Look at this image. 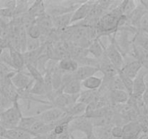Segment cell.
Instances as JSON below:
<instances>
[{"mask_svg": "<svg viewBox=\"0 0 148 139\" xmlns=\"http://www.w3.org/2000/svg\"><path fill=\"white\" fill-rule=\"evenodd\" d=\"M139 139H148V135H144V136H140Z\"/></svg>", "mask_w": 148, "mask_h": 139, "instance_id": "36", "label": "cell"}, {"mask_svg": "<svg viewBox=\"0 0 148 139\" xmlns=\"http://www.w3.org/2000/svg\"><path fill=\"white\" fill-rule=\"evenodd\" d=\"M10 82L18 91H29L34 81L27 72L20 70L17 71L13 74L10 78Z\"/></svg>", "mask_w": 148, "mask_h": 139, "instance_id": "4", "label": "cell"}, {"mask_svg": "<svg viewBox=\"0 0 148 139\" xmlns=\"http://www.w3.org/2000/svg\"><path fill=\"white\" fill-rule=\"evenodd\" d=\"M98 70L99 72H101L103 75V79L114 78L118 75L119 72L116 68L110 62L105 53L101 59H98Z\"/></svg>", "mask_w": 148, "mask_h": 139, "instance_id": "11", "label": "cell"}, {"mask_svg": "<svg viewBox=\"0 0 148 139\" xmlns=\"http://www.w3.org/2000/svg\"><path fill=\"white\" fill-rule=\"evenodd\" d=\"M98 96V91H81L78 97V102L82 103L85 105H88Z\"/></svg>", "mask_w": 148, "mask_h": 139, "instance_id": "24", "label": "cell"}, {"mask_svg": "<svg viewBox=\"0 0 148 139\" xmlns=\"http://www.w3.org/2000/svg\"><path fill=\"white\" fill-rule=\"evenodd\" d=\"M79 66L78 62L70 57L64 58L58 63V67L64 73H72L77 70Z\"/></svg>", "mask_w": 148, "mask_h": 139, "instance_id": "17", "label": "cell"}, {"mask_svg": "<svg viewBox=\"0 0 148 139\" xmlns=\"http://www.w3.org/2000/svg\"><path fill=\"white\" fill-rule=\"evenodd\" d=\"M98 72H99V70L98 67L90 66V65H81V66H79L75 72H72V75H73L74 79L82 82L84 80L95 75Z\"/></svg>", "mask_w": 148, "mask_h": 139, "instance_id": "13", "label": "cell"}, {"mask_svg": "<svg viewBox=\"0 0 148 139\" xmlns=\"http://www.w3.org/2000/svg\"><path fill=\"white\" fill-rule=\"evenodd\" d=\"M143 133V128L138 120L130 121L123 126L121 139H139Z\"/></svg>", "mask_w": 148, "mask_h": 139, "instance_id": "7", "label": "cell"}, {"mask_svg": "<svg viewBox=\"0 0 148 139\" xmlns=\"http://www.w3.org/2000/svg\"><path fill=\"white\" fill-rule=\"evenodd\" d=\"M146 75H147V71L143 67L133 80L132 94L131 96L134 98H142V96L144 94L147 85L145 79Z\"/></svg>", "mask_w": 148, "mask_h": 139, "instance_id": "10", "label": "cell"}, {"mask_svg": "<svg viewBox=\"0 0 148 139\" xmlns=\"http://www.w3.org/2000/svg\"><path fill=\"white\" fill-rule=\"evenodd\" d=\"M26 33H27V36L31 39H40L41 37V31L36 23L26 29Z\"/></svg>", "mask_w": 148, "mask_h": 139, "instance_id": "31", "label": "cell"}, {"mask_svg": "<svg viewBox=\"0 0 148 139\" xmlns=\"http://www.w3.org/2000/svg\"><path fill=\"white\" fill-rule=\"evenodd\" d=\"M143 67V63L137 60V59H134L127 61V62H125L124 60V66L119 71H121V72H123L124 75H126L131 79L134 80V78L137 76V74L140 72Z\"/></svg>", "mask_w": 148, "mask_h": 139, "instance_id": "12", "label": "cell"}, {"mask_svg": "<svg viewBox=\"0 0 148 139\" xmlns=\"http://www.w3.org/2000/svg\"><path fill=\"white\" fill-rule=\"evenodd\" d=\"M37 120L38 118L36 116H23L17 127L30 132V128L37 121Z\"/></svg>", "mask_w": 148, "mask_h": 139, "instance_id": "26", "label": "cell"}, {"mask_svg": "<svg viewBox=\"0 0 148 139\" xmlns=\"http://www.w3.org/2000/svg\"><path fill=\"white\" fill-rule=\"evenodd\" d=\"M86 107L87 105L77 101L64 111L68 116L72 117V118H75V117L85 115V111H86Z\"/></svg>", "mask_w": 148, "mask_h": 139, "instance_id": "22", "label": "cell"}, {"mask_svg": "<svg viewBox=\"0 0 148 139\" xmlns=\"http://www.w3.org/2000/svg\"><path fill=\"white\" fill-rule=\"evenodd\" d=\"M40 39H34L28 37L27 36V41H26V52H33V51L38 50L40 48Z\"/></svg>", "mask_w": 148, "mask_h": 139, "instance_id": "30", "label": "cell"}, {"mask_svg": "<svg viewBox=\"0 0 148 139\" xmlns=\"http://www.w3.org/2000/svg\"><path fill=\"white\" fill-rule=\"evenodd\" d=\"M130 96L125 91H108V98L109 103L113 105H122L129 101Z\"/></svg>", "mask_w": 148, "mask_h": 139, "instance_id": "14", "label": "cell"}, {"mask_svg": "<svg viewBox=\"0 0 148 139\" xmlns=\"http://www.w3.org/2000/svg\"><path fill=\"white\" fill-rule=\"evenodd\" d=\"M25 67L27 68V73L30 75L33 81L37 82H43L44 75L36 68V67L32 65H25Z\"/></svg>", "mask_w": 148, "mask_h": 139, "instance_id": "28", "label": "cell"}, {"mask_svg": "<svg viewBox=\"0 0 148 139\" xmlns=\"http://www.w3.org/2000/svg\"><path fill=\"white\" fill-rule=\"evenodd\" d=\"M134 45L143 48L148 52V35L138 31L134 38Z\"/></svg>", "mask_w": 148, "mask_h": 139, "instance_id": "25", "label": "cell"}, {"mask_svg": "<svg viewBox=\"0 0 148 139\" xmlns=\"http://www.w3.org/2000/svg\"><path fill=\"white\" fill-rule=\"evenodd\" d=\"M71 139H86V138H85V137H83V138H76V137H74L73 136H72V137H71Z\"/></svg>", "mask_w": 148, "mask_h": 139, "instance_id": "37", "label": "cell"}, {"mask_svg": "<svg viewBox=\"0 0 148 139\" xmlns=\"http://www.w3.org/2000/svg\"><path fill=\"white\" fill-rule=\"evenodd\" d=\"M27 13L33 16L36 20L38 17L46 14V1H33Z\"/></svg>", "mask_w": 148, "mask_h": 139, "instance_id": "23", "label": "cell"}, {"mask_svg": "<svg viewBox=\"0 0 148 139\" xmlns=\"http://www.w3.org/2000/svg\"><path fill=\"white\" fill-rule=\"evenodd\" d=\"M72 134L69 131V129L67 130H66L65 132H64L62 134L59 135V136H56V139H71Z\"/></svg>", "mask_w": 148, "mask_h": 139, "instance_id": "33", "label": "cell"}, {"mask_svg": "<svg viewBox=\"0 0 148 139\" xmlns=\"http://www.w3.org/2000/svg\"><path fill=\"white\" fill-rule=\"evenodd\" d=\"M65 115V111L56 107H50L37 115V118L47 124L54 125Z\"/></svg>", "mask_w": 148, "mask_h": 139, "instance_id": "6", "label": "cell"}, {"mask_svg": "<svg viewBox=\"0 0 148 139\" xmlns=\"http://www.w3.org/2000/svg\"><path fill=\"white\" fill-rule=\"evenodd\" d=\"M23 116V112L17 100L13 102L12 105L4 110L0 115V123L6 130L15 128L18 126Z\"/></svg>", "mask_w": 148, "mask_h": 139, "instance_id": "2", "label": "cell"}, {"mask_svg": "<svg viewBox=\"0 0 148 139\" xmlns=\"http://www.w3.org/2000/svg\"><path fill=\"white\" fill-rule=\"evenodd\" d=\"M95 2V1H84L82 4H80L79 7H78L72 13L71 25L77 24L78 23L83 21L88 16Z\"/></svg>", "mask_w": 148, "mask_h": 139, "instance_id": "9", "label": "cell"}, {"mask_svg": "<svg viewBox=\"0 0 148 139\" xmlns=\"http://www.w3.org/2000/svg\"><path fill=\"white\" fill-rule=\"evenodd\" d=\"M2 136H5V137L7 136V130L0 123V137H2Z\"/></svg>", "mask_w": 148, "mask_h": 139, "instance_id": "35", "label": "cell"}, {"mask_svg": "<svg viewBox=\"0 0 148 139\" xmlns=\"http://www.w3.org/2000/svg\"><path fill=\"white\" fill-rule=\"evenodd\" d=\"M103 78L95 76H91L87 79L84 80L81 82L82 88H85V90L88 91H98L102 86L103 84Z\"/></svg>", "mask_w": 148, "mask_h": 139, "instance_id": "18", "label": "cell"}, {"mask_svg": "<svg viewBox=\"0 0 148 139\" xmlns=\"http://www.w3.org/2000/svg\"><path fill=\"white\" fill-rule=\"evenodd\" d=\"M105 54L110 62L117 69L121 70L124 65V58L117 46L116 45L114 39H111V42L108 46L106 47Z\"/></svg>", "mask_w": 148, "mask_h": 139, "instance_id": "5", "label": "cell"}, {"mask_svg": "<svg viewBox=\"0 0 148 139\" xmlns=\"http://www.w3.org/2000/svg\"><path fill=\"white\" fill-rule=\"evenodd\" d=\"M106 47L103 46L101 41H100L99 38L93 39L91 41L89 47L88 48V53L91 54L93 58L96 59H99L103 56L105 53Z\"/></svg>", "mask_w": 148, "mask_h": 139, "instance_id": "16", "label": "cell"}, {"mask_svg": "<svg viewBox=\"0 0 148 139\" xmlns=\"http://www.w3.org/2000/svg\"><path fill=\"white\" fill-rule=\"evenodd\" d=\"M68 129L71 133L75 131L82 133L86 139H95L93 134L94 127L92 120L85 115L74 118L69 122Z\"/></svg>", "mask_w": 148, "mask_h": 139, "instance_id": "3", "label": "cell"}, {"mask_svg": "<svg viewBox=\"0 0 148 139\" xmlns=\"http://www.w3.org/2000/svg\"><path fill=\"white\" fill-rule=\"evenodd\" d=\"M0 139H10L8 137H5V136H2V137H0Z\"/></svg>", "mask_w": 148, "mask_h": 139, "instance_id": "38", "label": "cell"}, {"mask_svg": "<svg viewBox=\"0 0 148 139\" xmlns=\"http://www.w3.org/2000/svg\"><path fill=\"white\" fill-rule=\"evenodd\" d=\"M9 49H10L12 63L14 69L16 71L23 70L24 67L25 66L23 53L16 50V49H13V48H9Z\"/></svg>", "mask_w": 148, "mask_h": 139, "instance_id": "19", "label": "cell"}, {"mask_svg": "<svg viewBox=\"0 0 148 139\" xmlns=\"http://www.w3.org/2000/svg\"><path fill=\"white\" fill-rule=\"evenodd\" d=\"M121 1L119 5L114 10L106 12L100 17L95 25V30L97 38L106 35H111L116 33L119 28L120 22L123 17Z\"/></svg>", "mask_w": 148, "mask_h": 139, "instance_id": "1", "label": "cell"}, {"mask_svg": "<svg viewBox=\"0 0 148 139\" xmlns=\"http://www.w3.org/2000/svg\"><path fill=\"white\" fill-rule=\"evenodd\" d=\"M29 93H30V94L38 96L46 97V89H45L44 85H43V82L34 81L33 83V85H32L30 91H29Z\"/></svg>", "mask_w": 148, "mask_h": 139, "instance_id": "27", "label": "cell"}, {"mask_svg": "<svg viewBox=\"0 0 148 139\" xmlns=\"http://www.w3.org/2000/svg\"><path fill=\"white\" fill-rule=\"evenodd\" d=\"M118 75L120 77V78H121L124 87H125L126 91H127V92L128 93V94H130V96H131L132 94L133 80L131 79L130 78H129V77H127L126 75H124V74L123 73V72H121V71H119Z\"/></svg>", "mask_w": 148, "mask_h": 139, "instance_id": "29", "label": "cell"}, {"mask_svg": "<svg viewBox=\"0 0 148 139\" xmlns=\"http://www.w3.org/2000/svg\"><path fill=\"white\" fill-rule=\"evenodd\" d=\"M142 100H143V104H144V105L145 106L146 109H147L148 111V83L144 94H143V96H142Z\"/></svg>", "mask_w": 148, "mask_h": 139, "instance_id": "34", "label": "cell"}, {"mask_svg": "<svg viewBox=\"0 0 148 139\" xmlns=\"http://www.w3.org/2000/svg\"><path fill=\"white\" fill-rule=\"evenodd\" d=\"M111 135L114 139H121L123 136V126H113L111 127Z\"/></svg>", "mask_w": 148, "mask_h": 139, "instance_id": "32", "label": "cell"}, {"mask_svg": "<svg viewBox=\"0 0 148 139\" xmlns=\"http://www.w3.org/2000/svg\"><path fill=\"white\" fill-rule=\"evenodd\" d=\"M78 97H79V94L78 95H69V94L62 93L53 98V101H51L52 107L60 109L63 111H66L71 106L77 102Z\"/></svg>", "mask_w": 148, "mask_h": 139, "instance_id": "8", "label": "cell"}, {"mask_svg": "<svg viewBox=\"0 0 148 139\" xmlns=\"http://www.w3.org/2000/svg\"><path fill=\"white\" fill-rule=\"evenodd\" d=\"M81 91H82L81 82L75 79L69 81L62 87V93L69 95H78Z\"/></svg>", "mask_w": 148, "mask_h": 139, "instance_id": "20", "label": "cell"}, {"mask_svg": "<svg viewBox=\"0 0 148 139\" xmlns=\"http://www.w3.org/2000/svg\"><path fill=\"white\" fill-rule=\"evenodd\" d=\"M72 13H67L57 17H51L53 29H56V30H62L70 26Z\"/></svg>", "mask_w": 148, "mask_h": 139, "instance_id": "15", "label": "cell"}, {"mask_svg": "<svg viewBox=\"0 0 148 139\" xmlns=\"http://www.w3.org/2000/svg\"><path fill=\"white\" fill-rule=\"evenodd\" d=\"M6 137H8L10 139H32L33 136L29 131L19 127H15L7 130Z\"/></svg>", "mask_w": 148, "mask_h": 139, "instance_id": "21", "label": "cell"}]
</instances>
